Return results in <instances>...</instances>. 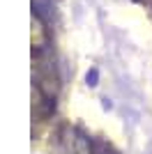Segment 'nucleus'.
Here are the masks:
<instances>
[{
    "instance_id": "f03ea898",
    "label": "nucleus",
    "mask_w": 152,
    "mask_h": 154,
    "mask_svg": "<svg viewBox=\"0 0 152 154\" xmlns=\"http://www.w3.org/2000/svg\"><path fill=\"white\" fill-rule=\"evenodd\" d=\"M97 81H99V69H97V67H92V69L88 71V76H85V83H88L90 88H95Z\"/></svg>"
},
{
    "instance_id": "7ed1b4c3",
    "label": "nucleus",
    "mask_w": 152,
    "mask_h": 154,
    "mask_svg": "<svg viewBox=\"0 0 152 154\" xmlns=\"http://www.w3.org/2000/svg\"><path fill=\"white\" fill-rule=\"evenodd\" d=\"M76 143H78V152L81 154H90V143H88V138H83L81 134L76 136Z\"/></svg>"
},
{
    "instance_id": "f257e3e1",
    "label": "nucleus",
    "mask_w": 152,
    "mask_h": 154,
    "mask_svg": "<svg viewBox=\"0 0 152 154\" xmlns=\"http://www.w3.org/2000/svg\"><path fill=\"white\" fill-rule=\"evenodd\" d=\"M32 12H35V16L44 21H53V14H55L49 0H32Z\"/></svg>"
}]
</instances>
